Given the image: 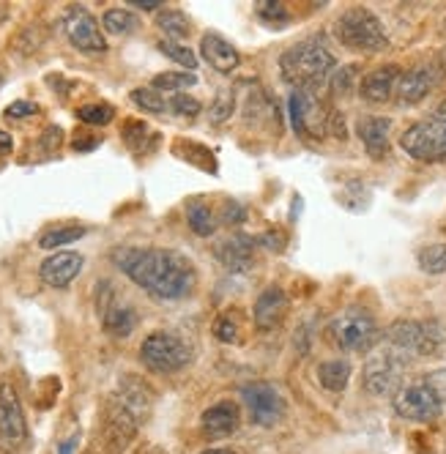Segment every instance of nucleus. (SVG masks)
I'll return each instance as SVG.
<instances>
[{
    "mask_svg": "<svg viewBox=\"0 0 446 454\" xmlns=\"http://www.w3.org/2000/svg\"><path fill=\"white\" fill-rule=\"evenodd\" d=\"M288 307H291L288 294L277 285H269L258 296V301H254V326H258L261 332L277 329L285 320V315H288Z\"/></svg>",
    "mask_w": 446,
    "mask_h": 454,
    "instance_id": "2eb2a0df",
    "label": "nucleus"
},
{
    "mask_svg": "<svg viewBox=\"0 0 446 454\" xmlns=\"http://www.w3.org/2000/svg\"><path fill=\"white\" fill-rule=\"evenodd\" d=\"M99 309H102V326H105L107 334H113V337H129L137 329V312H135V307H129V304H123V301L110 296L105 304H99Z\"/></svg>",
    "mask_w": 446,
    "mask_h": 454,
    "instance_id": "412c9836",
    "label": "nucleus"
},
{
    "mask_svg": "<svg viewBox=\"0 0 446 454\" xmlns=\"http://www.w3.org/2000/svg\"><path fill=\"white\" fill-rule=\"evenodd\" d=\"M102 143V137H93V135H80L72 145L74 151H90V148H97Z\"/></svg>",
    "mask_w": 446,
    "mask_h": 454,
    "instance_id": "ea45409f",
    "label": "nucleus"
},
{
    "mask_svg": "<svg viewBox=\"0 0 446 454\" xmlns=\"http://www.w3.org/2000/svg\"><path fill=\"white\" fill-rule=\"evenodd\" d=\"M216 257L228 271H236V274L249 271L254 263V241L246 236H233L216 247Z\"/></svg>",
    "mask_w": 446,
    "mask_h": 454,
    "instance_id": "4be33fe9",
    "label": "nucleus"
},
{
    "mask_svg": "<svg viewBox=\"0 0 446 454\" xmlns=\"http://www.w3.org/2000/svg\"><path fill=\"white\" fill-rule=\"evenodd\" d=\"M417 263L425 274H446V244H427L417 252Z\"/></svg>",
    "mask_w": 446,
    "mask_h": 454,
    "instance_id": "cd10ccee",
    "label": "nucleus"
},
{
    "mask_svg": "<svg viewBox=\"0 0 446 454\" xmlns=\"http://www.w3.org/2000/svg\"><path fill=\"white\" fill-rule=\"evenodd\" d=\"M392 403H395L397 416H403L408 421H433L443 411V403H441L438 392L427 380L400 386Z\"/></svg>",
    "mask_w": 446,
    "mask_h": 454,
    "instance_id": "9d476101",
    "label": "nucleus"
},
{
    "mask_svg": "<svg viewBox=\"0 0 446 454\" xmlns=\"http://www.w3.org/2000/svg\"><path fill=\"white\" fill-rule=\"evenodd\" d=\"M200 55H203V60L208 63V67L216 69L219 74H233L239 69V63H241L239 50L219 34H206L200 39Z\"/></svg>",
    "mask_w": 446,
    "mask_h": 454,
    "instance_id": "f3484780",
    "label": "nucleus"
},
{
    "mask_svg": "<svg viewBox=\"0 0 446 454\" xmlns=\"http://www.w3.org/2000/svg\"><path fill=\"white\" fill-rule=\"evenodd\" d=\"M156 25L162 27V34H168L170 42L176 39H184L189 36V30H192V22H189V17L178 9H165L156 14Z\"/></svg>",
    "mask_w": 446,
    "mask_h": 454,
    "instance_id": "bb28decb",
    "label": "nucleus"
},
{
    "mask_svg": "<svg viewBox=\"0 0 446 454\" xmlns=\"http://www.w3.org/2000/svg\"><path fill=\"white\" fill-rule=\"evenodd\" d=\"M408 359L403 350H397L395 345L384 342L378 350H372L364 362V370H362V383L370 395L375 397H387L392 395L395 388L400 386L403 380V372L408 367Z\"/></svg>",
    "mask_w": 446,
    "mask_h": 454,
    "instance_id": "39448f33",
    "label": "nucleus"
},
{
    "mask_svg": "<svg viewBox=\"0 0 446 454\" xmlns=\"http://www.w3.org/2000/svg\"><path fill=\"white\" fill-rule=\"evenodd\" d=\"M387 342L405 356H430L443 345V329L430 320H400L389 329Z\"/></svg>",
    "mask_w": 446,
    "mask_h": 454,
    "instance_id": "6e6552de",
    "label": "nucleus"
},
{
    "mask_svg": "<svg viewBox=\"0 0 446 454\" xmlns=\"http://www.w3.org/2000/svg\"><path fill=\"white\" fill-rule=\"evenodd\" d=\"M186 222H189V227H192V233L200 236V239H208L216 231L214 211L206 203H200V200L186 203Z\"/></svg>",
    "mask_w": 446,
    "mask_h": 454,
    "instance_id": "393cba45",
    "label": "nucleus"
},
{
    "mask_svg": "<svg viewBox=\"0 0 446 454\" xmlns=\"http://www.w3.org/2000/svg\"><path fill=\"white\" fill-rule=\"evenodd\" d=\"M400 69L397 67H380L375 72H370L364 80H362V99L364 102H372V105H384L389 102L395 90H397V80H400Z\"/></svg>",
    "mask_w": 446,
    "mask_h": 454,
    "instance_id": "aec40b11",
    "label": "nucleus"
},
{
    "mask_svg": "<svg viewBox=\"0 0 446 454\" xmlns=\"http://www.w3.org/2000/svg\"><path fill=\"white\" fill-rule=\"evenodd\" d=\"M0 85H4V77H0Z\"/></svg>",
    "mask_w": 446,
    "mask_h": 454,
    "instance_id": "a18cd8bd",
    "label": "nucleus"
},
{
    "mask_svg": "<svg viewBox=\"0 0 446 454\" xmlns=\"http://www.w3.org/2000/svg\"><path fill=\"white\" fill-rule=\"evenodd\" d=\"M27 438V425L22 403L12 383H0V441L6 446H20Z\"/></svg>",
    "mask_w": 446,
    "mask_h": 454,
    "instance_id": "ddd939ff",
    "label": "nucleus"
},
{
    "mask_svg": "<svg viewBox=\"0 0 446 454\" xmlns=\"http://www.w3.org/2000/svg\"><path fill=\"white\" fill-rule=\"evenodd\" d=\"M254 14H258V20L266 22V25H285L291 20L288 9H285L282 4H271V0H261V4H254Z\"/></svg>",
    "mask_w": 446,
    "mask_h": 454,
    "instance_id": "f704fd0d",
    "label": "nucleus"
},
{
    "mask_svg": "<svg viewBox=\"0 0 446 454\" xmlns=\"http://www.w3.org/2000/svg\"><path fill=\"white\" fill-rule=\"evenodd\" d=\"M329 340L348 353L370 350L378 340V323L367 309H345L329 323Z\"/></svg>",
    "mask_w": 446,
    "mask_h": 454,
    "instance_id": "0eeeda50",
    "label": "nucleus"
},
{
    "mask_svg": "<svg viewBox=\"0 0 446 454\" xmlns=\"http://www.w3.org/2000/svg\"><path fill=\"white\" fill-rule=\"evenodd\" d=\"M400 148L417 161H443L446 159V99L419 123L405 129Z\"/></svg>",
    "mask_w": 446,
    "mask_h": 454,
    "instance_id": "20e7f679",
    "label": "nucleus"
},
{
    "mask_svg": "<svg viewBox=\"0 0 446 454\" xmlns=\"http://www.w3.org/2000/svg\"><path fill=\"white\" fill-rule=\"evenodd\" d=\"M63 30H67V39L74 44V50L88 52V55H102L107 52V39L102 34V27L88 9L72 6L63 14Z\"/></svg>",
    "mask_w": 446,
    "mask_h": 454,
    "instance_id": "f8f14e48",
    "label": "nucleus"
},
{
    "mask_svg": "<svg viewBox=\"0 0 446 454\" xmlns=\"http://www.w3.org/2000/svg\"><path fill=\"white\" fill-rule=\"evenodd\" d=\"M132 102L145 110V113H165L168 110V99L162 96V90H156V88H135L132 90Z\"/></svg>",
    "mask_w": 446,
    "mask_h": 454,
    "instance_id": "7c9ffc66",
    "label": "nucleus"
},
{
    "mask_svg": "<svg viewBox=\"0 0 446 454\" xmlns=\"http://www.w3.org/2000/svg\"><path fill=\"white\" fill-rule=\"evenodd\" d=\"M350 362L345 359H332V362H321L317 364V383H321L326 392H345L348 380H350Z\"/></svg>",
    "mask_w": 446,
    "mask_h": 454,
    "instance_id": "5701e85b",
    "label": "nucleus"
},
{
    "mask_svg": "<svg viewBox=\"0 0 446 454\" xmlns=\"http://www.w3.org/2000/svg\"><path fill=\"white\" fill-rule=\"evenodd\" d=\"M129 6H137L143 12H156L159 6H165L162 0H129Z\"/></svg>",
    "mask_w": 446,
    "mask_h": 454,
    "instance_id": "79ce46f5",
    "label": "nucleus"
},
{
    "mask_svg": "<svg viewBox=\"0 0 446 454\" xmlns=\"http://www.w3.org/2000/svg\"><path fill=\"white\" fill-rule=\"evenodd\" d=\"M102 27L113 36H129L140 27V20L129 12V9H110L102 17Z\"/></svg>",
    "mask_w": 446,
    "mask_h": 454,
    "instance_id": "a878e982",
    "label": "nucleus"
},
{
    "mask_svg": "<svg viewBox=\"0 0 446 454\" xmlns=\"http://www.w3.org/2000/svg\"><path fill=\"white\" fill-rule=\"evenodd\" d=\"M334 36L342 47L356 52H380L389 47V36L370 9H348L334 22Z\"/></svg>",
    "mask_w": 446,
    "mask_h": 454,
    "instance_id": "7ed1b4c3",
    "label": "nucleus"
},
{
    "mask_svg": "<svg viewBox=\"0 0 446 454\" xmlns=\"http://www.w3.org/2000/svg\"><path fill=\"white\" fill-rule=\"evenodd\" d=\"M159 52L162 55H168L170 60H176L178 67H184V69H189V72H195L198 69V55L189 50L186 44H181V42H170V39H159Z\"/></svg>",
    "mask_w": 446,
    "mask_h": 454,
    "instance_id": "c85d7f7f",
    "label": "nucleus"
},
{
    "mask_svg": "<svg viewBox=\"0 0 446 454\" xmlns=\"http://www.w3.org/2000/svg\"><path fill=\"white\" fill-rule=\"evenodd\" d=\"M88 231L82 224H58V227H50L39 236V247L42 249H58V247H69L74 244L77 239H82Z\"/></svg>",
    "mask_w": 446,
    "mask_h": 454,
    "instance_id": "b1692460",
    "label": "nucleus"
},
{
    "mask_svg": "<svg viewBox=\"0 0 446 454\" xmlns=\"http://www.w3.org/2000/svg\"><path fill=\"white\" fill-rule=\"evenodd\" d=\"M354 77H356V67H345L340 72L332 74V88L334 93H348L350 85H354Z\"/></svg>",
    "mask_w": 446,
    "mask_h": 454,
    "instance_id": "c9c22d12",
    "label": "nucleus"
},
{
    "mask_svg": "<svg viewBox=\"0 0 446 454\" xmlns=\"http://www.w3.org/2000/svg\"><path fill=\"white\" fill-rule=\"evenodd\" d=\"M356 135L364 145V151L380 161L387 159L389 153V135H392V121L389 118H375V115H367L356 123Z\"/></svg>",
    "mask_w": 446,
    "mask_h": 454,
    "instance_id": "a211bd4d",
    "label": "nucleus"
},
{
    "mask_svg": "<svg viewBox=\"0 0 446 454\" xmlns=\"http://www.w3.org/2000/svg\"><path fill=\"white\" fill-rule=\"evenodd\" d=\"M427 383L435 388L438 392V397H441V403H446V370H441V372H433V375H427Z\"/></svg>",
    "mask_w": 446,
    "mask_h": 454,
    "instance_id": "58836bf2",
    "label": "nucleus"
},
{
    "mask_svg": "<svg viewBox=\"0 0 446 454\" xmlns=\"http://www.w3.org/2000/svg\"><path fill=\"white\" fill-rule=\"evenodd\" d=\"M214 334H216V340L219 342H239V334H241V323H239V315H236V309H228L225 315H222L219 320H216V329H214Z\"/></svg>",
    "mask_w": 446,
    "mask_h": 454,
    "instance_id": "473e14b6",
    "label": "nucleus"
},
{
    "mask_svg": "<svg viewBox=\"0 0 446 454\" xmlns=\"http://www.w3.org/2000/svg\"><path fill=\"white\" fill-rule=\"evenodd\" d=\"M200 454H239V451H231V449H208V451H200Z\"/></svg>",
    "mask_w": 446,
    "mask_h": 454,
    "instance_id": "c03bdc74",
    "label": "nucleus"
},
{
    "mask_svg": "<svg viewBox=\"0 0 446 454\" xmlns=\"http://www.w3.org/2000/svg\"><path fill=\"white\" fill-rule=\"evenodd\" d=\"M288 107H291V121H293L296 135L312 137V140H321V135H326L332 115L326 105L315 96V90H293Z\"/></svg>",
    "mask_w": 446,
    "mask_h": 454,
    "instance_id": "9b49d317",
    "label": "nucleus"
},
{
    "mask_svg": "<svg viewBox=\"0 0 446 454\" xmlns=\"http://www.w3.org/2000/svg\"><path fill=\"white\" fill-rule=\"evenodd\" d=\"M82 266H85V257L80 252H55L39 266V277H42L44 285H50L55 290H63L80 277Z\"/></svg>",
    "mask_w": 446,
    "mask_h": 454,
    "instance_id": "4468645a",
    "label": "nucleus"
},
{
    "mask_svg": "<svg viewBox=\"0 0 446 454\" xmlns=\"http://www.w3.org/2000/svg\"><path fill=\"white\" fill-rule=\"evenodd\" d=\"M189 359H192L189 345L178 334H170V332H153L140 345V362L156 375L178 372L189 364Z\"/></svg>",
    "mask_w": 446,
    "mask_h": 454,
    "instance_id": "423d86ee",
    "label": "nucleus"
},
{
    "mask_svg": "<svg viewBox=\"0 0 446 454\" xmlns=\"http://www.w3.org/2000/svg\"><path fill=\"white\" fill-rule=\"evenodd\" d=\"M337 60L321 39H304L279 55L282 80L296 90H315L334 74Z\"/></svg>",
    "mask_w": 446,
    "mask_h": 454,
    "instance_id": "f03ea898",
    "label": "nucleus"
},
{
    "mask_svg": "<svg viewBox=\"0 0 446 454\" xmlns=\"http://www.w3.org/2000/svg\"><path fill=\"white\" fill-rule=\"evenodd\" d=\"M228 115H233V99H231L228 93H222V96H219V102H216V107H214V121L222 123Z\"/></svg>",
    "mask_w": 446,
    "mask_h": 454,
    "instance_id": "4c0bfd02",
    "label": "nucleus"
},
{
    "mask_svg": "<svg viewBox=\"0 0 446 454\" xmlns=\"http://www.w3.org/2000/svg\"><path fill=\"white\" fill-rule=\"evenodd\" d=\"M12 151H14V140H12V135H9V132H4V129H0V159H6Z\"/></svg>",
    "mask_w": 446,
    "mask_h": 454,
    "instance_id": "a19ab883",
    "label": "nucleus"
},
{
    "mask_svg": "<svg viewBox=\"0 0 446 454\" xmlns=\"http://www.w3.org/2000/svg\"><path fill=\"white\" fill-rule=\"evenodd\" d=\"M241 400L246 408V416L252 425L258 427H274L277 421L285 416V397L277 386L266 380H254L241 388Z\"/></svg>",
    "mask_w": 446,
    "mask_h": 454,
    "instance_id": "1a4fd4ad",
    "label": "nucleus"
},
{
    "mask_svg": "<svg viewBox=\"0 0 446 454\" xmlns=\"http://www.w3.org/2000/svg\"><path fill=\"white\" fill-rule=\"evenodd\" d=\"M168 110L181 115V118H198L203 105L195 99V96H189V93H173L170 99H168Z\"/></svg>",
    "mask_w": 446,
    "mask_h": 454,
    "instance_id": "72a5a7b5",
    "label": "nucleus"
},
{
    "mask_svg": "<svg viewBox=\"0 0 446 454\" xmlns=\"http://www.w3.org/2000/svg\"><path fill=\"white\" fill-rule=\"evenodd\" d=\"M77 118L88 126H107L115 118V110L105 102H93V105L77 107Z\"/></svg>",
    "mask_w": 446,
    "mask_h": 454,
    "instance_id": "2f4dec72",
    "label": "nucleus"
},
{
    "mask_svg": "<svg viewBox=\"0 0 446 454\" xmlns=\"http://www.w3.org/2000/svg\"><path fill=\"white\" fill-rule=\"evenodd\" d=\"M198 82V74L195 72H162V74H156L151 88L156 90H168V93H178L189 85H195Z\"/></svg>",
    "mask_w": 446,
    "mask_h": 454,
    "instance_id": "c756f323",
    "label": "nucleus"
},
{
    "mask_svg": "<svg viewBox=\"0 0 446 454\" xmlns=\"http://www.w3.org/2000/svg\"><path fill=\"white\" fill-rule=\"evenodd\" d=\"M74 451H77V435L67 438V441L58 446V454H74Z\"/></svg>",
    "mask_w": 446,
    "mask_h": 454,
    "instance_id": "37998d69",
    "label": "nucleus"
},
{
    "mask_svg": "<svg viewBox=\"0 0 446 454\" xmlns=\"http://www.w3.org/2000/svg\"><path fill=\"white\" fill-rule=\"evenodd\" d=\"M438 74L430 67H417L411 72H403L397 80V90H395V99L400 105H419L425 96L433 90Z\"/></svg>",
    "mask_w": 446,
    "mask_h": 454,
    "instance_id": "6ab92c4d",
    "label": "nucleus"
},
{
    "mask_svg": "<svg viewBox=\"0 0 446 454\" xmlns=\"http://www.w3.org/2000/svg\"><path fill=\"white\" fill-rule=\"evenodd\" d=\"M200 425H203V433L208 438H228L241 425V411L233 400H222V403L203 411Z\"/></svg>",
    "mask_w": 446,
    "mask_h": 454,
    "instance_id": "dca6fc26",
    "label": "nucleus"
},
{
    "mask_svg": "<svg viewBox=\"0 0 446 454\" xmlns=\"http://www.w3.org/2000/svg\"><path fill=\"white\" fill-rule=\"evenodd\" d=\"M115 266L145 294L162 301L192 296L198 287L195 263L186 254L165 247H118L113 252Z\"/></svg>",
    "mask_w": 446,
    "mask_h": 454,
    "instance_id": "f257e3e1",
    "label": "nucleus"
},
{
    "mask_svg": "<svg viewBox=\"0 0 446 454\" xmlns=\"http://www.w3.org/2000/svg\"><path fill=\"white\" fill-rule=\"evenodd\" d=\"M36 113H39V107H36L34 102H14V105L6 107V118H12V121L27 118V115H36Z\"/></svg>",
    "mask_w": 446,
    "mask_h": 454,
    "instance_id": "e433bc0d",
    "label": "nucleus"
}]
</instances>
